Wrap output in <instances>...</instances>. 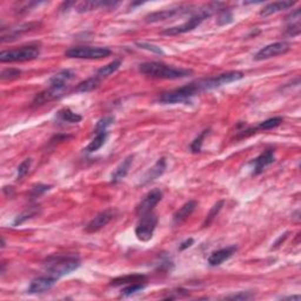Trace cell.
I'll return each instance as SVG.
<instances>
[{"label": "cell", "instance_id": "cell-1", "mask_svg": "<svg viewBox=\"0 0 301 301\" xmlns=\"http://www.w3.org/2000/svg\"><path fill=\"white\" fill-rule=\"evenodd\" d=\"M139 71L147 77L155 78V79H181V78L190 77L193 74L192 70L181 67H174V66L166 65L164 62L150 61L144 62L139 65Z\"/></svg>", "mask_w": 301, "mask_h": 301}, {"label": "cell", "instance_id": "cell-2", "mask_svg": "<svg viewBox=\"0 0 301 301\" xmlns=\"http://www.w3.org/2000/svg\"><path fill=\"white\" fill-rule=\"evenodd\" d=\"M44 266L46 275L58 280L79 267L80 259L75 255H52L46 259Z\"/></svg>", "mask_w": 301, "mask_h": 301}, {"label": "cell", "instance_id": "cell-3", "mask_svg": "<svg viewBox=\"0 0 301 301\" xmlns=\"http://www.w3.org/2000/svg\"><path fill=\"white\" fill-rule=\"evenodd\" d=\"M220 6H222V4H220V2H214V4L207 5L203 8L200 9L197 14H194L193 17L188 19L186 23L178 25V26L166 28V30L162 31L161 34H164V36H179V34L191 32V31H193L194 28L199 26L206 18L211 17L214 12L218 11Z\"/></svg>", "mask_w": 301, "mask_h": 301}, {"label": "cell", "instance_id": "cell-4", "mask_svg": "<svg viewBox=\"0 0 301 301\" xmlns=\"http://www.w3.org/2000/svg\"><path fill=\"white\" fill-rule=\"evenodd\" d=\"M203 92L200 80L193 81V83L185 85L183 87H179L169 92L162 93L159 97V102L161 103H178V102H185L192 99L197 94Z\"/></svg>", "mask_w": 301, "mask_h": 301}, {"label": "cell", "instance_id": "cell-5", "mask_svg": "<svg viewBox=\"0 0 301 301\" xmlns=\"http://www.w3.org/2000/svg\"><path fill=\"white\" fill-rule=\"evenodd\" d=\"M40 55L39 45H27L0 53L1 62H23L37 59Z\"/></svg>", "mask_w": 301, "mask_h": 301}, {"label": "cell", "instance_id": "cell-6", "mask_svg": "<svg viewBox=\"0 0 301 301\" xmlns=\"http://www.w3.org/2000/svg\"><path fill=\"white\" fill-rule=\"evenodd\" d=\"M111 50L106 47L79 46L72 47L66 51V56L73 59H103L111 54Z\"/></svg>", "mask_w": 301, "mask_h": 301}, {"label": "cell", "instance_id": "cell-7", "mask_svg": "<svg viewBox=\"0 0 301 301\" xmlns=\"http://www.w3.org/2000/svg\"><path fill=\"white\" fill-rule=\"evenodd\" d=\"M158 225V216L154 213L150 212L140 216V220L136 227L137 238L143 243H147L153 238L154 231Z\"/></svg>", "mask_w": 301, "mask_h": 301}, {"label": "cell", "instance_id": "cell-8", "mask_svg": "<svg viewBox=\"0 0 301 301\" xmlns=\"http://www.w3.org/2000/svg\"><path fill=\"white\" fill-rule=\"evenodd\" d=\"M244 78V73L239 71H231V72H226V73L215 75V77L211 78H206L205 83L207 91H211L214 89H219V87L224 86V85L234 83V81H238Z\"/></svg>", "mask_w": 301, "mask_h": 301}, {"label": "cell", "instance_id": "cell-9", "mask_svg": "<svg viewBox=\"0 0 301 301\" xmlns=\"http://www.w3.org/2000/svg\"><path fill=\"white\" fill-rule=\"evenodd\" d=\"M291 50V45L286 42H278L269 44V45L262 47L260 51L254 55V60H266V59L274 58L277 55H281L287 53Z\"/></svg>", "mask_w": 301, "mask_h": 301}, {"label": "cell", "instance_id": "cell-10", "mask_svg": "<svg viewBox=\"0 0 301 301\" xmlns=\"http://www.w3.org/2000/svg\"><path fill=\"white\" fill-rule=\"evenodd\" d=\"M162 199V192L160 190H153L150 191L146 194L145 197H144V199L141 200V201L138 203L136 212L137 214L141 216V215H145L147 213L152 212V209L154 208V207L158 205L160 202V200Z\"/></svg>", "mask_w": 301, "mask_h": 301}, {"label": "cell", "instance_id": "cell-11", "mask_svg": "<svg viewBox=\"0 0 301 301\" xmlns=\"http://www.w3.org/2000/svg\"><path fill=\"white\" fill-rule=\"evenodd\" d=\"M275 160V153L273 149H268L260 154L259 156H256L255 159L252 161L253 165V174L254 175H259L261 174L263 171H265L266 167H268L269 165H272Z\"/></svg>", "mask_w": 301, "mask_h": 301}, {"label": "cell", "instance_id": "cell-12", "mask_svg": "<svg viewBox=\"0 0 301 301\" xmlns=\"http://www.w3.org/2000/svg\"><path fill=\"white\" fill-rule=\"evenodd\" d=\"M113 215H114V212H113L112 209H107V211L99 213L98 215L94 216L92 220L86 225L85 231H86L87 233H96V232L101 230V228L105 227V226L112 220Z\"/></svg>", "mask_w": 301, "mask_h": 301}, {"label": "cell", "instance_id": "cell-13", "mask_svg": "<svg viewBox=\"0 0 301 301\" xmlns=\"http://www.w3.org/2000/svg\"><path fill=\"white\" fill-rule=\"evenodd\" d=\"M56 280L49 275H43V277H38L31 281L30 287H28L27 293L30 294H39L45 293V292L50 291L54 286Z\"/></svg>", "mask_w": 301, "mask_h": 301}, {"label": "cell", "instance_id": "cell-14", "mask_svg": "<svg viewBox=\"0 0 301 301\" xmlns=\"http://www.w3.org/2000/svg\"><path fill=\"white\" fill-rule=\"evenodd\" d=\"M65 91L60 90V89H56V87H51L49 86V89L43 91V92L38 93L36 97H34L32 105L33 106H42L44 103L53 101V100H56L59 98H61L62 96H64Z\"/></svg>", "mask_w": 301, "mask_h": 301}, {"label": "cell", "instance_id": "cell-15", "mask_svg": "<svg viewBox=\"0 0 301 301\" xmlns=\"http://www.w3.org/2000/svg\"><path fill=\"white\" fill-rule=\"evenodd\" d=\"M74 75L75 74L71 70H62L58 72V73H55L49 80V86L66 91L68 87V84L74 79Z\"/></svg>", "mask_w": 301, "mask_h": 301}, {"label": "cell", "instance_id": "cell-16", "mask_svg": "<svg viewBox=\"0 0 301 301\" xmlns=\"http://www.w3.org/2000/svg\"><path fill=\"white\" fill-rule=\"evenodd\" d=\"M237 251H238L237 246H228L225 247V249L214 251V252L208 256L209 266H213V267H214V266L221 265V263L226 261V260L230 259Z\"/></svg>", "mask_w": 301, "mask_h": 301}, {"label": "cell", "instance_id": "cell-17", "mask_svg": "<svg viewBox=\"0 0 301 301\" xmlns=\"http://www.w3.org/2000/svg\"><path fill=\"white\" fill-rule=\"evenodd\" d=\"M197 206H198V202L196 201V200H190V201H187L185 205L181 206L180 208H179L178 211L174 213L173 224L179 226V225L183 224V222L186 221L187 219L192 215V213L196 211Z\"/></svg>", "mask_w": 301, "mask_h": 301}, {"label": "cell", "instance_id": "cell-18", "mask_svg": "<svg viewBox=\"0 0 301 301\" xmlns=\"http://www.w3.org/2000/svg\"><path fill=\"white\" fill-rule=\"evenodd\" d=\"M165 169H166V159L160 158L158 161L153 165V167H150L149 171L146 172L145 175H144L143 179H141V184L146 185L150 183V181L158 179L159 177H161V175L165 173Z\"/></svg>", "mask_w": 301, "mask_h": 301}, {"label": "cell", "instance_id": "cell-19", "mask_svg": "<svg viewBox=\"0 0 301 301\" xmlns=\"http://www.w3.org/2000/svg\"><path fill=\"white\" fill-rule=\"evenodd\" d=\"M185 12L183 8H171V9H164V11H158V12H153L149 15H146L145 21L146 23H158V21L166 20V19H169L174 15L180 14Z\"/></svg>", "mask_w": 301, "mask_h": 301}, {"label": "cell", "instance_id": "cell-20", "mask_svg": "<svg viewBox=\"0 0 301 301\" xmlns=\"http://www.w3.org/2000/svg\"><path fill=\"white\" fill-rule=\"evenodd\" d=\"M132 162H133V155H128L127 158L122 160L120 165L115 168V171L113 172L111 181L113 184H118L119 181H121L122 179L126 177L128 173V169H130Z\"/></svg>", "mask_w": 301, "mask_h": 301}, {"label": "cell", "instance_id": "cell-21", "mask_svg": "<svg viewBox=\"0 0 301 301\" xmlns=\"http://www.w3.org/2000/svg\"><path fill=\"white\" fill-rule=\"evenodd\" d=\"M294 5V1H277V2H271V4L266 5L261 11H260V15L261 17H268V15L275 14L278 12L284 11L292 7Z\"/></svg>", "mask_w": 301, "mask_h": 301}, {"label": "cell", "instance_id": "cell-22", "mask_svg": "<svg viewBox=\"0 0 301 301\" xmlns=\"http://www.w3.org/2000/svg\"><path fill=\"white\" fill-rule=\"evenodd\" d=\"M119 2H112V1H85L81 2V4L78 5L77 11L80 12V13H84V12H89L93 11V9L100 8V7H115L118 6Z\"/></svg>", "mask_w": 301, "mask_h": 301}, {"label": "cell", "instance_id": "cell-23", "mask_svg": "<svg viewBox=\"0 0 301 301\" xmlns=\"http://www.w3.org/2000/svg\"><path fill=\"white\" fill-rule=\"evenodd\" d=\"M101 78H99L98 75H93V77L89 78V79L81 81L80 84H78V86L75 87V91L79 93H87L91 92V91L98 89L100 86V84H101Z\"/></svg>", "mask_w": 301, "mask_h": 301}, {"label": "cell", "instance_id": "cell-24", "mask_svg": "<svg viewBox=\"0 0 301 301\" xmlns=\"http://www.w3.org/2000/svg\"><path fill=\"white\" fill-rule=\"evenodd\" d=\"M56 117H58V119L60 121L68 122V124H78V122H80L81 120H83V117H81L80 114L73 112L71 108H68V107L61 108L60 111L58 112V114H56Z\"/></svg>", "mask_w": 301, "mask_h": 301}, {"label": "cell", "instance_id": "cell-25", "mask_svg": "<svg viewBox=\"0 0 301 301\" xmlns=\"http://www.w3.org/2000/svg\"><path fill=\"white\" fill-rule=\"evenodd\" d=\"M107 137H108L107 131L99 132V133H97L96 138H94V139L89 144V146L86 147V152L93 153V152H96V150H98L99 149H101V146L106 143Z\"/></svg>", "mask_w": 301, "mask_h": 301}, {"label": "cell", "instance_id": "cell-26", "mask_svg": "<svg viewBox=\"0 0 301 301\" xmlns=\"http://www.w3.org/2000/svg\"><path fill=\"white\" fill-rule=\"evenodd\" d=\"M120 65H121V60H119V59H117V60H113L109 62V64L102 66L100 70H98L97 75H98L99 78H101V79H103V78H107L111 74L114 73V72H117L119 70V67H120Z\"/></svg>", "mask_w": 301, "mask_h": 301}, {"label": "cell", "instance_id": "cell-27", "mask_svg": "<svg viewBox=\"0 0 301 301\" xmlns=\"http://www.w3.org/2000/svg\"><path fill=\"white\" fill-rule=\"evenodd\" d=\"M145 277L144 275L139 274H134V275H127V277H122L118 278L115 280L112 281L113 286H120V285H131V284H136V282H144L145 280Z\"/></svg>", "mask_w": 301, "mask_h": 301}, {"label": "cell", "instance_id": "cell-28", "mask_svg": "<svg viewBox=\"0 0 301 301\" xmlns=\"http://www.w3.org/2000/svg\"><path fill=\"white\" fill-rule=\"evenodd\" d=\"M224 203H225L224 200H220V201H218V202L215 203L214 206L212 207L211 211H209L208 214L206 215L205 221H203V224H202V227L203 228L209 227V226H211L212 222L214 221V219L216 218V215H218L219 212L221 211V208H222V206H224Z\"/></svg>", "mask_w": 301, "mask_h": 301}, {"label": "cell", "instance_id": "cell-29", "mask_svg": "<svg viewBox=\"0 0 301 301\" xmlns=\"http://www.w3.org/2000/svg\"><path fill=\"white\" fill-rule=\"evenodd\" d=\"M282 121H284V118H282V117L269 118V119H267V120L260 122L258 126H256V130H261V131L272 130V128L280 126V125L282 124Z\"/></svg>", "mask_w": 301, "mask_h": 301}, {"label": "cell", "instance_id": "cell-30", "mask_svg": "<svg viewBox=\"0 0 301 301\" xmlns=\"http://www.w3.org/2000/svg\"><path fill=\"white\" fill-rule=\"evenodd\" d=\"M209 131H211L209 128H208V130H203L201 132V134H199L198 138H196V139L193 140V143L191 144V150H192L193 153H200V152H201L203 139H205L206 136H208Z\"/></svg>", "mask_w": 301, "mask_h": 301}, {"label": "cell", "instance_id": "cell-31", "mask_svg": "<svg viewBox=\"0 0 301 301\" xmlns=\"http://www.w3.org/2000/svg\"><path fill=\"white\" fill-rule=\"evenodd\" d=\"M145 288V285L143 282H136V284H131L127 285L126 287L122 288L121 291V296L122 297H130L132 294H136L138 292H141Z\"/></svg>", "mask_w": 301, "mask_h": 301}, {"label": "cell", "instance_id": "cell-32", "mask_svg": "<svg viewBox=\"0 0 301 301\" xmlns=\"http://www.w3.org/2000/svg\"><path fill=\"white\" fill-rule=\"evenodd\" d=\"M20 74L21 71L18 68H5L0 74V78H1V80H14L18 79Z\"/></svg>", "mask_w": 301, "mask_h": 301}, {"label": "cell", "instance_id": "cell-33", "mask_svg": "<svg viewBox=\"0 0 301 301\" xmlns=\"http://www.w3.org/2000/svg\"><path fill=\"white\" fill-rule=\"evenodd\" d=\"M113 122H114V117H112V115H108V117L100 119L96 125V132L97 133H99V132L107 131V128L111 126Z\"/></svg>", "mask_w": 301, "mask_h": 301}, {"label": "cell", "instance_id": "cell-34", "mask_svg": "<svg viewBox=\"0 0 301 301\" xmlns=\"http://www.w3.org/2000/svg\"><path fill=\"white\" fill-rule=\"evenodd\" d=\"M38 214V211L36 208L33 209H28V211H25L24 213H21L20 215H18L17 218H15V220L13 222V226H18V225H21L23 222H25L26 220H28V219L33 218L34 215Z\"/></svg>", "mask_w": 301, "mask_h": 301}, {"label": "cell", "instance_id": "cell-35", "mask_svg": "<svg viewBox=\"0 0 301 301\" xmlns=\"http://www.w3.org/2000/svg\"><path fill=\"white\" fill-rule=\"evenodd\" d=\"M31 164H32V159L27 158L18 166V175H17L18 180L23 179L25 175L28 173V171H30V167H31Z\"/></svg>", "mask_w": 301, "mask_h": 301}, {"label": "cell", "instance_id": "cell-36", "mask_svg": "<svg viewBox=\"0 0 301 301\" xmlns=\"http://www.w3.org/2000/svg\"><path fill=\"white\" fill-rule=\"evenodd\" d=\"M233 21V14H232L231 11L228 9H222L218 17V24L220 26H224V25H228Z\"/></svg>", "mask_w": 301, "mask_h": 301}, {"label": "cell", "instance_id": "cell-37", "mask_svg": "<svg viewBox=\"0 0 301 301\" xmlns=\"http://www.w3.org/2000/svg\"><path fill=\"white\" fill-rule=\"evenodd\" d=\"M136 45L138 47H139V49H143V50H146V51L153 52V53H155V54H164V51H162V50L160 49L159 46L153 45V44H150V43H137Z\"/></svg>", "mask_w": 301, "mask_h": 301}, {"label": "cell", "instance_id": "cell-38", "mask_svg": "<svg viewBox=\"0 0 301 301\" xmlns=\"http://www.w3.org/2000/svg\"><path fill=\"white\" fill-rule=\"evenodd\" d=\"M51 187H52L51 185H43V184L37 185V186H34L32 188V192H31V196H32V198L40 197V196H42V194L46 193L47 191L51 190Z\"/></svg>", "mask_w": 301, "mask_h": 301}, {"label": "cell", "instance_id": "cell-39", "mask_svg": "<svg viewBox=\"0 0 301 301\" xmlns=\"http://www.w3.org/2000/svg\"><path fill=\"white\" fill-rule=\"evenodd\" d=\"M254 298V294L251 292H240L238 294H233V296L226 297V299L228 300H250Z\"/></svg>", "mask_w": 301, "mask_h": 301}, {"label": "cell", "instance_id": "cell-40", "mask_svg": "<svg viewBox=\"0 0 301 301\" xmlns=\"http://www.w3.org/2000/svg\"><path fill=\"white\" fill-rule=\"evenodd\" d=\"M193 243H194V240L192 239V238H190V239L185 240L184 243H181V244H180V246H179V250H180V251H185V250H187L188 247H191V246H192Z\"/></svg>", "mask_w": 301, "mask_h": 301}, {"label": "cell", "instance_id": "cell-41", "mask_svg": "<svg viewBox=\"0 0 301 301\" xmlns=\"http://www.w3.org/2000/svg\"><path fill=\"white\" fill-rule=\"evenodd\" d=\"M287 235H288V232H287V233L282 234V235H281V237H280V238H279V239H278L277 241H275V243H274V246H273V247H272V249H275V247H278V246H279V245H280L281 243H284V241H285V239H286V238H287Z\"/></svg>", "mask_w": 301, "mask_h": 301}, {"label": "cell", "instance_id": "cell-42", "mask_svg": "<svg viewBox=\"0 0 301 301\" xmlns=\"http://www.w3.org/2000/svg\"><path fill=\"white\" fill-rule=\"evenodd\" d=\"M284 299H287V300H300V296H292V297L284 298Z\"/></svg>", "mask_w": 301, "mask_h": 301}]
</instances>
